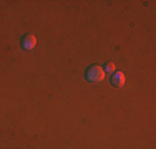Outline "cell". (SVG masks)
<instances>
[{
	"label": "cell",
	"instance_id": "obj_2",
	"mask_svg": "<svg viewBox=\"0 0 156 149\" xmlns=\"http://www.w3.org/2000/svg\"><path fill=\"white\" fill-rule=\"evenodd\" d=\"M37 47V38L35 35H27L22 38V48L23 50H33Z\"/></svg>",
	"mask_w": 156,
	"mask_h": 149
},
{
	"label": "cell",
	"instance_id": "obj_1",
	"mask_svg": "<svg viewBox=\"0 0 156 149\" xmlns=\"http://www.w3.org/2000/svg\"><path fill=\"white\" fill-rule=\"evenodd\" d=\"M106 76V73L103 71L101 66L95 65V66H90V68L87 70V80L90 81V83H100V81H103Z\"/></svg>",
	"mask_w": 156,
	"mask_h": 149
},
{
	"label": "cell",
	"instance_id": "obj_4",
	"mask_svg": "<svg viewBox=\"0 0 156 149\" xmlns=\"http://www.w3.org/2000/svg\"><path fill=\"white\" fill-rule=\"evenodd\" d=\"M115 70H116V66H115V63H108V65L103 68V71L105 73H115Z\"/></svg>",
	"mask_w": 156,
	"mask_h": 149
},
{
	"label": "cell",
	"instance_id": "obj_3",
	"mask_svg": "<svg viewBox=\"0 0 156 149\" xmlns=\"http://www.w3.org/2000/svg\"><path fill=\"white\" fill-rule=\"evenodd\" d=\"M125 73H121V71H115L113 73V76H111V85H113V86H123L125 85Z\"/></svg>",
	"mask_w": 156,
	"mask_h": 149
}]
</instances>
